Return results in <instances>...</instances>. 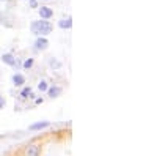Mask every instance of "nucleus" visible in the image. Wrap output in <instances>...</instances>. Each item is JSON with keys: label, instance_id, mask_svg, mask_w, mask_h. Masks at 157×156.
Returning a JSON list of instances; mask_svg holds the SVG:
<instances>
[{"label": "nucleus", "instance_id": "obj_11", "mask_svg": "<svg viewBox=\"0 0 157 156\" xmlns=\"http://www.w3.org/2000/svg\"><path fill=\"white\" fill-rule=\"evenodd\" d=\"M38 88H39V92H46V90H47V82L46 81H41V82L38 84Z\"/></svg>", "mask_w": 157, "mask_h": 156}, {"label": "nucleus", "instance_id": "obj_5", "mask_svg": "<svg viewBox=\"0 0 157 156\" xmlns=\"http://www.w3.org/2000/svg\"><path fill=\"white\" fill-rule=\"evenodd\" d=\"M2 62L6 63V65H10V66H16V58L13 57L11 54H3L2 55Z\"/></svg>", "mask_w": 157, "mask_h": 156}, {"label": "nucleus", "instance_id": "obj_13", "mask_svg": "<svg viewBox=\"0 0 157 156\" xmlns=\"http://www.w3.org/2000/svg\"><path fill=\"white\" fill-rule=\"evenodd\" d=\"M50 66H52V68H60V66H61V63L52 58V60H50Z\"/></svg>", "mask_w": 157, "mask_h": 156}, {"label": "nucleus", "instance_id": "obj_2", "mask_svg": "<svg viewBox=\"0 0 157 156\" xmlns=\"http://www.w3.org/2000/svg\"><path fill=\"white\" fill-rule=\"evenodd\" d=\"M39 16H41V19H50L54 16V10L49 6H41L39 8Z\"/></svg>", "mask_w": 157, "mask_h": 156}, {"label": "nucleus", "instance_id": "obj_9", "mask_svg": "<svg viewBox=\"0 0 157 156\" xmlns=\"http://www.w3.org/2000/svg\"><path fill=\"white\" fill-rule=\"evenodd\" d=\"M13 84H14L16 87L24 85V84H25V77H24L22 74H14V76H13Z\"/></svg>", "mask_w": 157, "mask_h": 156}, {"label": "nucleus", "instance_id": "obj_4", "mask_svg": "<svg viewBox=\"0 0 157 156\" xmlns=\"http://www.w3.org/2000/svg\"><path fill=\"white\" fill-rule=\"evenodd\" d=\"M47 46H49V41L46 40V38H38L36 40V43H35V47L38 49V50H46L47 49Z\"/></svg>", "mask_w": 157, "mask_h": 156}, {"label": "nucleus", "instance_id": "obj_6", "mask_svg": "<svg viewBox=\"0 0 157 156\" xmlns=\"http://www.w3.org/2000/svg\"><path fill=\"white\" fill-rule=\"evenodd\" d=\"M50 125V122H38V123H33L29 126L30 131H36V129H43V128H47Z\"/></svg>", "mask_w": 157, "mask_h": 156}, {"label": "nucleus", "instance_id": "obj_15", "mask_svg": "<svg viewBox=\"0 0 157 156\" xmlns=\"http://www.w3.org/2000/svg\"><path fill=\"white\" fill-rule=\"evenodd\" d=\"M30 6L32 8H36L38 5H36V0H30Z\"/></svg>", "mask_w": 157, "mask_h": 156}, {"label": "nucleus", "instance_id": "obj_8", "mask_svg": "<svg viewBox=\"0 0 157 156\" xmlns=\"http://www.w3.org/2000/svg\"><path fill=\"white\" fill-rule=\"evenodd\" d=\"M58 27H61V29H71L72 27V19L68 16V18H63L60 22H58Z\"/></svg>", "mask_w": 157, "mask_h": 156}, {"label": "nucleus", "instance_id": "obj_10", "mask_svg": "<svg viewBox=\"0 0 157 156\" xmlns=\"http://www.w3.org/2000/svg\"><path fill=\"white\" fill-rule=\"evenodd\" d=\"M29 95H32V88H30V87H25L22 92H21V96H22V98H27Z\"/></svg>", "mask_w": 157, "mask_h": 156}, {"label": "nucleus", "instance_id": "obj_7", "mask_svg": "<svg viewBox=\"0 0 157 156\" xmlns=\"http://www.w3.org/2000/svg\"><path fill=\"white\" fill-rule=\"evenodd\" d=\"M61 92H63L61 87H50V88H47V93H49L50 98H57V96H60Z\"/></svg>", "mask_w": 157, "mask_h": 156}, {"label": "nucleus", "instance_id": "obj_3", "mask_svg": "<svg viewBox=\"0 0 157 156\" xmlns=\"http://www.w3.org/2000/svg\"><path fill=\"white\" fill-rule=\"evenodd\" d=\"M27 156H39V153H41V147L36 145V144H32L27 147Z\"/></svg>", "mask_w": 157, "mask_h": 156}, {"label": "nucleus", "instance_id": "obj_12", "mask_svg": "<svg viewBox=\"0 0 157 156\" xmlns=\"http://www.w3.org/2000/svg\"><path fill=\"white\" fill-rule=\"evenodd\" d=\"M32 66H33V58H29V60L24 62V68H25V70H30Z\"/></svg>", "mask_w": 157, "mask_h": 156}, {"label": "nucleus", "instance_id": "obj_1", "mask_svg": "<svg viewBox=\"0 0 157 156\" xmlns=\"http://www.w3.org/2000/svg\"><path fill=\"white\" fill-rule=\"evenodd\" d=\"M30 29H32V32H33L35 35L46 36V35H49L52 30H54V25H52L47 19H43V21H35V22H32Z\"/></svg>", "mask_w": 157, "mask_h": 156}, {"label": "nucleus", "instance_id": "obj_14", "mask_svg": "<svg viewBox=\"0 0 157 156\" xmlns=\"http://www.w3.org/2000/svg\"><path fill=\"white\" fill-rule=\"evenodd\" d=\"M3 107H5V99H3L2 96H0V110H2Z\"/></svg>", "mask_w": 157, "mask_h": 156}]
</instances>
